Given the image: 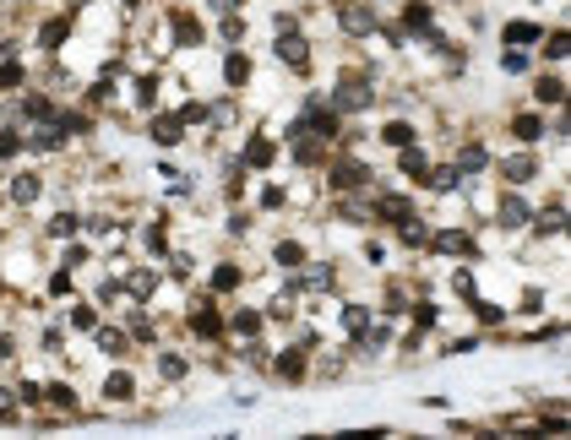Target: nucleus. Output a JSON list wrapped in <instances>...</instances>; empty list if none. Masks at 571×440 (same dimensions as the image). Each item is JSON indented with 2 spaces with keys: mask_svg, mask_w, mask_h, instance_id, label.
<instances>
[{
  "mask_svg": "<svg viewBox=\"0 0 571 440\" xmlns=\"http://www.w3.org/2000/svg\"><path fill=\"white\" fill-rule=\"evenodd\" d=\"M364 103H370L364 76H343V87H338V109H364Z\"/></svg>",
  "mask_w": 571,
  "mask_h": 440,
  "instance_id": "1",
  "label": "nucleus"
},
{
  "mask_svg": "<svg viewBox=\"0 0 571 440\" xmlns=\"http://www.w3.org/2000/svg\"><path fill=\"white\" fill-rule=\"evenodd\" d=\"M305 359H310V337H305L299 348H288L283 359H278V375H283V380H299V375H305Z\"/></svg>",
  "mask_w": 571,
  "mask_h": 440,
  "instance_id": "2",
  "label": "nucleus"
},
{
  "mask_svg": "<svg viewBox=\"0 0 571 440\" xmlns=\"http://www.w3.org/2000/svg\"><path fill=\"white\" fill-rule=\"evenodd\" d=\"M364 180H370L364 163H338V169H332V185H338V191H359Z\"/></svg>",
  "mask_w": 571,
  "mask_h": 440,
  "instance_id": "3",
  "label": "nucleus"
},
{
  "mask_svg": "<svg viewBox=\"0 0 571 440\" xmlns=\"http://www.w3.org/2000/svg\"><path fill=\"white\" fill-rule=\"evenodd\" d=\"M500 174H506L511 185H528V180L539 174V163H533V158H506V163H500Z\"/></svg>",
  "mask_w": 571,
  "mask_h": 440,
  "instance_id": "4",
  "label": "nucleus"
},
{
  "mask_svg": "<svg viewBox=\"0 0 571 440\" xmlns=\"http://www.w3.org/2000/svg\"><path fill=\"white\" fill-rule=\"evenodd\" d=\"M430 245H435V250H446V256H474V239H468V234H452V228H446V234H435Z\"/></svg>",
  "mask_w": 571,
  "mask_h": 440,
  "instance_id": "5",
  "label": "nucleus"
},
{
  "mask_svg": "<svg viewBox=\"0 0 571 440\" xmlns=\"http://www.w3.org/2000/svg\"><path fill=\"white\" fill-rule=\"evenodd\" d=\"M152 136H158L163 147L180 142V136H185V120H180V114H158V120H152Z\"/></svg>",
  "mask_w": 571,
  "mask_h": 440,
  "instance_id": "6",
  "label": "nucleus"
},
{
  "mask_svg": "<svg viewBox=\"0 0 571 440\" xmlns=\"http://www.w3.org/2000/svg\"><path fill=\"white\" fill-rule=\"evenodd\" d=\"M533 38H539V27H533V22H506V44H511V49H528Z\"/></svg>",
  "mask_w": 571,
  "mask_h": 440,
  "instance_id": "7",
  "label": "nucleus"
},
{
  "mask_svg": "<svg viewBox=\"0 0 571 440\" xmlns=\"http://www.w3.org/2000/svg\"><path fill=\"white\" fill-rule=\"evenodd\" d=\"M511 136H517V142H539V136H544L539 114H517V120H511Z\"/></svg>",
  "mask_w": 571,
  "mask_h": 440,
  "instance_id": "8",
  "label": "nucleus"
},
{
  "mask_svg": "<svg viewBox=\"0 0 571 440\" xmlns=\"http://www.w3.org/2000/svg\"><path fill=\"white\" fill-rule=\"evenodd\" d=\"M174 38H180V44H202V22L180 11V16H174Z\"/></svg>",
  "mask_w": 571,
  "mask_h": 440,
  "instance_id": "9",
  "label": "nucleus"
},
{
  "mask_svg": "<svg viewBox=\"0 0 571 440\" xmlns=\"http://www.w3.org/2000/svg\"><path fill=\"white\" fill-rule=\"evenodd\" d=\"M419 185H430V191H452V185H457V169H425Z\"/></svg>",
  "mask_w": 571,
  "mask_h": 440,
  "instance_id": "10",
  "label": "nucleus"
},
{
  "mask_svg": "<svg viewBox=\"0 0 571 440\" xmlns=\"http://www.w3.org/2000/svg\"><path fill=\"white\" fill-rule=\"evenodd\" d=\"M278 55H283L288 66H299V71H305V66H310V49H305V44H299V38H283V44H278Z\"/></svg>",
  "mask_w": 571,
  "mask_h": 440,
  "instance_id": "11",
  "label": "nucleus"
},
{
  "mask_svg": "<svg viewBox=\"0 0 571 440\" xmlns=\"http://www.w3.org/2000/svg\"><path fill=\"white\" fill-rule=\"evenodd\" d=\"M533 218V207H528V201H517V196H506V201H500V223H528Z\"/></svg>",
  "mask_w": 571,
  "mask_h": 440,
  "instance_id": "12",
  "label": "nucleus"
},
{
  "mask_svg": "<svg viewBox=\"0 0 571 440\" xmlns=\"http://www.w3.org/2000/svg\"><path fill=\"white\" fill-rule=\"evenodd\" d=\"M381 218H386V223H403V218H414V207H408L403 196H386V201H381Z\"/></svg>",
  "mask_w": 571,
  "mask_h": 440,
  "instance_id": "13",
  "label": "nucleus"
},
{
  "mask_svg": "<svg viewBox=\"0 0 571 440\" xmlns=\"http://www.w3.org/2000/svg\"><path fill=\"white\" fill-rule=\"evenodd\" d=\"M381 136H386V147H408V142H414V125L392 120V125H381Z\"/></svg>",
  "mask_w": 571,
  "mask_h": 440,
  "instance_id": "14",
  "label": "nucleus"
},
{
  "mask_svg": "<svg viewBox=\"0 0 571 440\" xmlns=\"http://www.w3.org/2000/svg\"><path fill=\"white\" fill-rule=\"evenodd\" d=\"M245 163H250V169H267V163H272V142H261V136H256V142L245 147Z\"/></svg>",
  "mask_w": 571,
  "mask_h": 440,
  "instance_id": "15",
  "label": "nucleus"
},
{
  "mask_svg": "<svg viewBox=\"0 0 571 440\" xmlns=\"http://www.w3.org/2000/svg\"><path fill=\"white\" fill-rule=\"evenodd\" d=\"M370 22H375V16H370L364 5H354V11H343V27H349V33H370Z\"/></svg>",
  "mask_w": 571,
  "mask_h": 440,
  "instance_id": "16",
  "label": "nucleus"
},
{
  "mask_svg": "<svg viewBox=\"0 0 571 440\" xmlns=\"http://www.w3.org/2000/svg\"><path fill=\"white\" fill-rule=\"evenodd\" d=\"M191 326H196L202 337H218V332H223V321H218V310H196V321H191Z\"/></svg>",
  "mask_w": 571,
  "mask_h": 440,
  "instance_id": "17",
  "label": "nucleus"
},
{
  "mask_svg": "<svg viewBox=\"0 0 571 440\" xmlns=\"http://www.w3.org/2000/svg\"><path fill=\"white\" fill-rule=\"evenodd\" d=\"M533 93H539L544 103H561V98H566V87H561L555 76H539V87H533Z\"/></svg>",
  "mask_w": 571,
  "mask_h": 440,
  "instance_id": "18",
  "label": "nucleus"
},
{
  "mask_svg": "<svg viewBox=\"0 0 571 440\" xmlns=\"http://www.w3.org/2000/svg\"><path fill=\"white\" fill-rule=\"evenodd\" d=\"M485 169V147H468L463 158H457V174H479Z\"/></svg>",
  "mask_w": 571,
  "mask_h": 440,
  "instance_id": "19",
  "label": "nucleus"
},
{
  "mask_svg": "<svg viewBox=\"0 0 571 440\" xmlns=\"http://www.w3.org/2000/svg\"><path fill=\"white\" fill-rule=\"evenodd\" d=\"M223 76H229V82L240 87V82L250 76V60H245V55H229V66H223Z\"/></svg>",
  "mask_w": 571,
  "mask_h": 440,
  "instance_id": "20",
  "label": "nucleus"
},
{
  "mask_svg": "<svg viewBox=\"0 0 571 440\" xmlns=\"http://www.w3.org/2000/svg\"><path fill=\"white\" fill-rule=\"evenodd\" d=\"M104 391H109L115 402H126V397H131L137 386H131V375H109V386H104Z\"/></svg>",
  "mask_w": 571,
  "mask_h": 440,
  "instance_id": "21",
  "label": "nucleus"
},
{
  "mask_svg": "<svg viewBox=\"0 0 571 440\" xmlns=\"http://www.w3.org/2000/svg\"><path fill=\"white\" fill-rule=\"evenodd\" d=\"M397 234H403V245H425V223H414V218L397 223Z\"/></svg>",
  "mask_w": 571,
  "mask_h": 440,
  "instance_id": "22",
  "label": "nucleus"
},
{
  "mask_svg": "<svg viewBox=\"0 0 571 440\" xmlns=\"http://www.w3.org/2000/svg\"><path fill=\"white\" fill-rule=\"evenodd\" d=\"M544 55H550V60H561V55H571V33H566V27H561V33H555V38L544 44Z\"/></svg>",
  "mask_w": 571,
  "mask_h": 440,
  "instance_id": "23",
  "label": "nucleus"
},
{
  "mask_svg": "<svg viewBox=\"0 0 571 440\" xmlns=\"http://www.w3.org/2000/svg\"><path fill=\"white\" fill-rule=\"evenodd\" d=\"M11 196H16V201H33V196H38V180H33V174H22V180L11 185Z\"/></svg>",
  "mask_w": 571,
  "mask_h": 440,
  "instance_id": "24",
  "label": "nucleus"
},
{
  "mask_svg": "<svg viewBox=\"0 0 571 440\" xmlns=\"http://www.w3.org/2000/svg\"><path fill=\"white\" fill-rule=\"evenodd\" d=\"M44 397H49V402H55V408H76L71 386H44Z\"/></svg>",
  "mask_w": 571,
  "mask_h": 440,
  "instance_id": "25",
  "label": "nucleus"
},
{
  "mask_svg": "<svg viewBox=\"0 0 571 440\" xmlns=\"http://www.w3.org/2000/svg\"><path fill=\"white\" fill-rule=\"evenodd\" d=\"M299 261H305V250H299L294 239H288V245H278V267H299Z\"/></svg>",
  "mask_w": 571,
  "mask_h": 440,
  "instance_id": "26",
  "label": "nucleus"
},
{
  "mask_svg": "<svg viewBox=\"0 0 571 440\" xmlns=\"http://www.w3.org/2000/svg\"><path fill=\"white\" fill-rule=\"evenodd\" d=\"M66 33H71V22H66V16H60V22H49V27H44V44H49V49H55V44H60V38H66Z\"/></svg>",
  "mask_w": 571,
  "mask_h": 440,
  "instance_id": "27",
  "label": "nucleus"
},
{
  "mask_svg": "<svg viewBox=\"0 0 571 440\" xmlns=\"http://www.w3.org/2000/svg\"><path fill=\"white\" fill-rule=\"evenodd\" d=\"M152 283H158L152 272H131V293H137V299H147V293H152Z\"/></svg>",
  "mask_w": 571,
  "mask_h": 440,
  "instance_id": "28",
  "label": "nucleus"
},
{
  "mask_svg": "<svg viewBox=\"0 0 571 440\" xmlns=\"http://www.w3.org/2000/svg\"><path fill=\"white\" fill-rule=\"evenodd\" d=\"M213 289H240V272H234V267H218V272H213Z\"/></svg>",
  "mask_w": 571,
  "mask_h": 440,
  "instance_id": "29",
  "label": "nucleus"
},
{
  "mask_svg": "<svg viewBox=\"0 0 571 440\" xmlns=\"http://www.w3.org/2000/svg\"><path fill=\"white\" fill-rule=\"evenodd\" d=\"M403 22H408V27H430V5H425V0H419V5H408V16H403Z\"/></svg>",
  "mask_w": 571,
  "mask_h": 440,
  "instance_id": "30",
  "label": "nucleus"
},
{
  "mask_svg": "<svg viewBox=\"0 0 571 440\" xmlns=\"http://www.w3.org/2000/svg\"><path fill=\"white\" fill-rule=\"evenodd\" d=\"M256 326H261L256 310H240V315H234V332H256Z\"/></svg>",
  "mask_w": 571,
  "mask_h": 440,
  "instance_id": "31",
  "label": "nucleus"
},
{
  "mask_svg": "<svg viewBox=\"0 0 571 440\" xmlns=\"http://www.w3.org/2000/svg\"><path fill=\"white\" fill-rule=\"evenodd\" d=\"M98 343H104V354H126V337H120V332H104Z\"/></svg>",
  "mask_w": 571,
  "mask_h": 440,
  "instance_id": "32",
  "label": "nucleus"
},
{
  "mask_svg": "<svg viewBox=\"0 0 571 440\" xmlns=\"http://www.w3.org/2000/svg\"><path fill=\"white\" fill-rule=\"evenodd\" d=\"M163 375H169V380H180V375H185V359H174V354H163Z\"/></svg>",
  "mask_w": 571,
  "mask_h": 440,
  "instance_id": "33",
  "label": "nucleus"
},
{
  "mask_svg": "<svg viewBox=\"0 0 571 440\" xmlns=\"http://www.w3.org/2000/svg\"><path fill=\"white\" fill-rule=\"evenodd\" d=\"M152 98H158V82H137V103H142V109H147Z\"/></svg>",
  "mask_w": 571,
  "mask_h": 440,
  "instance_id": "34",
  "label": "nucleus"
},
{
  "mask_svg": "<svg viewBox=\"0 0 571 440\" xmlns=\"http://www.w3.org/2000/svg\"><path fill=\"white\" fill-rule=\"evenodd\" d=\"M343 326H349V332H364V310H359V304H354V310H343Z\"/></svg>",
  "mask_w": 571,
  "mask_h": 440,
  "instance_id": "35",
  "label": "nucleus"
},
{
  "mask_svg": "<svg viewBox=\"0 0 571 440\" xmlns=\"http://www.w3.org/2000/svg\"><path fill=\"white\" fill-rule=\"evenodd\" d=\"M71 321H76V326H93L98 315H93V304H76V310H71Z\"/></svg>",
  "mask_w": 571,
  "mask_h": 440,
  "instance_id": "36",
  "label": "nucleus"
},
{
  "mask_svg": "<svg viewBox=\"0 0 571 440\" xmlns=\"http://www.w3.org/2000/svg\"><path fill=\"white\" fill-rule=\"evenodd\" d=\"M474 315H479V321H500V304H479V299H474Z\"/></svg>",
  "mask_w": 571,
  "mask_h": 440,
  "instance_id": "37",
  "label": "nucleus"
},
{
  "mask_svg": "<svg viewBox=\"0 0 571 440\" xmlns=\"http://www.w3.org/2000/svg\"><path fill=\"white\" fill-rule=\"evenodd\" d=\"M16 147H22V136H11V131H0V158H11Z\"/></svg>",
  "mask_w": 571,
  "mask_h": 440,
  "instance_id": "38",
  "label": "nucleus"
},
{
  "mask_svg": "<svg viewBox=\"0 0 571 440\" xmlns=\"http://www.w3.org/2000/svg\"><path fill=\"white\" fill-rule=\"evenodd\" d=\"M16 82H22V66H5L0 71V87H16Z\"/></svg>",
  "mask_w": 571,
  "mask_h": 440,
  "instance_id": "39",
  "label": "nucleus"
},
{
  "mask_svg": "<svg viewBox=\"0 0 571 440\" xmlns=\"http://www.w3.org/2000/svg\"><path fill=\"white\" fill-rule=\"evenodd\" d=\"M5 354H11V337H5V332H0V359H5Z\"/></svg>",
  "mask_w": 571,
  "mask_h": 440,
  "instance_id": "40",
  "label": "nucleus"
},
{
  "mask_svg": "<svg viewBox=\"0 0 571 440\" xmlns=\"http://www.w3.org/2000/svg\"><path fill=\"white\" fill-rule=\"evenodd\" d=\"M131 5H142V0H131Z\"/></svg>",
  "mask_w": 571,
  "mask_h": 440,
  "instance_id": "41",
  "label": "nucleus"
}]
</instances>
